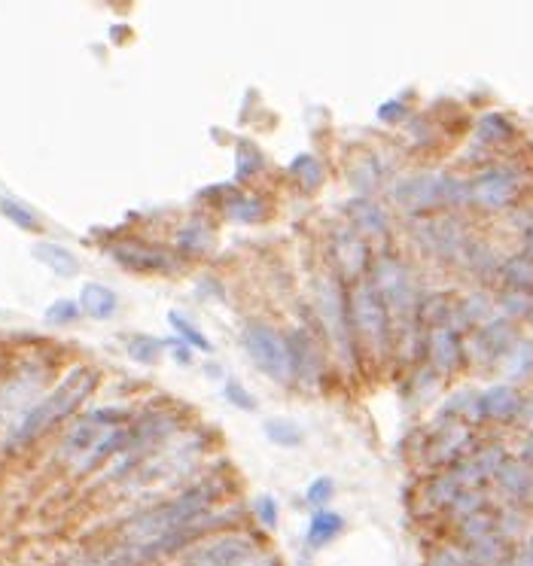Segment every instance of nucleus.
I'll list each match as a JSON object with an SVG mask.
<instances>
[{"label":"nucleus","instance_id":"e433bc0d","mask_svg":"<svg viewBox=\"0 0 533 566\" xmlns=\"http://www.w3.org/2000/svg\"><path fill=\"white\" fill-rule=\"evenodd\" d=\"M332 493H336V481L326 478V475H320V478H314V481L305 487V503L314 506V509H326V503L332 500Z\"/></svg>","mask_w":533,"mask_h":566},{"label":"nucleus","instance_id":"ea45409f","mask_svg":"<svg viewBox=\"0 0 533 566\" xmlns=\"http://www.w3.org/2000/svg\"><path fill=\"white\" fill-rule=\"evenodd\" d=\"M430 566H473V563H470V554L460 551V548H442L430 560Z\"/></svg>","mask_w":533,"mask_h":566},{"label":"nucleus","instance_id":"f8f14e48","mask_svg":"<svg viewBox=\"0 0 533 566\" xmlns=\"http://www.w3.org/2000/svg\"><path fill=\"white\" fill-rule=\"evenodd\" d=\"M329 247H332V262H336L339 277H348L354 283L366 277L372 265V247L363 235H357L348 223H339L332 229Z\"/></svg>","mask_w":533,"mask_h":566},{"label":"nucleus","instance_id":"4468645a","mask_svg":"<svg viewBox=\"0 0 533 566\" xmlns=\"http://www.w3.org/2000/svg\"><path fill=\"white\" fill-rule=\"evenodd\" d=\"M290 344V363H293V381H302L308 387H317L323 378V353L317 347V338L308 329H296L287 335Z\"/></svg>","mask_w":533,"mask_h":566},{"label":"nucleus","instance_id":"a18cd8bd","mask_svg":"<svg viewBox=\"0 0 533 566\" xmlns=\"http://www.w3.org/2000/svg\"><path fill=\"white\" fill-rule=\"evenodd\" d=\"M296 566H314V563H311V560H308V557H302V560H299V563H296Z\"/></svg>","mask_w":533,"mask_h":566},{"label":"nucleus","instance_id":"a878e982","mask_svg":"<svg viewBox=\"0 0 533 566\" xmlns=\"http://www.w3.org/2000/svg\"><path fill=\"white\" fill-rule=\"evenodd\" d=\"M460 490H463V487H460V481L454 478V472L445 469V472H439V475H433V478L427 481L424 500L430 503V509H451V503L457 500Z\"/></svg>","mask_w":533,"mask_h":566},{"label":"nucleus","instance_id":"473e14b6","mask_svg":"<svg viewBox=\"0 0 533 566\" xmlns=\"http://www.w3.org/2000/svg\"><path fill=\"white\" fill-rule=\"evenodd\" d=\"M0 214H4L13 226L25 229V232H40V220L31 207H25L16 198H0Z\"/></svg>","mask_w":533,"mask_h":566},{"label":"nucleus","instance_id":"ddd939ff","mask_svg":"<svg viewBox=\"0 0 533 566\" xmlns=\"http://www.w3.org/2000/svg\"><path fill=\"white\" fill-rule=\"evenodd\" d=\"M110 256L125 268V271H144V274H156V271H177L180 259L156 244L147 241H119L110 247Z\"/></svg>","mask_w":533,"mask_h":566},{"label":"nucleus","instance_id":"72a5a7b5","mask_svg":"<svg viewBox=\"0 0 533 566\" xmlns=\"http://www.w3.org/2000/svg\"><path fill=\"white\" fill-rule=\"evenodd\" d=\"M168 323L174 326V332H177V338L186 344V347H195V350H211V341H208V335L198 329L195 323H189L180 311H171L168 314Z\"/></svg>","mask_w":533,"mask_h":566},{"label":"nucleus","instance_id":"c03bdc74","mask_svg":"<svg viewBox=\"0 0 533 566\" xmlns=\"http://www.w3.org/2000/svg\"><path fill=\"white\" fill-rule=\"evenodd\" d=\"M521 566H533V536L527 539L524 545V554H521Z\"/></svg>","mask_w":533,"mask_h":566},{"label":"nucleus","instance_id":"1a4fd4ad","mask_svg":"<svg viewBox=\"0 0 533 566\" xmlns=\"http://www.w3.org/2000/svg\"><path fill=\"white\" fill-rule=\"evenodd\" d=\"M183 566H259V545L241 533H223L186 551Z\"/></svg>","mask_w":533,"mask_h":566},{"label":"nucleus","instance_id":"6ab92c4d","mask_svg":"<svg viewBox=\"0 0 533 566\" xmlns=\"http://www.w3.org/2000/svg\"><path fill=\"white\" fill-rule=\"evenodd\" d=\"M174 247L183 256H205L214 250V229L202 217H192L174 232Z\"/></svg>","mask_w":533,"mask_h":566},{"label":"nucleus","instance_id":"49530a36","mask_svg":"<svg viewBox=\"0 0 533 566\" xmlns=\"http://www.w3.org/2000/svg\"><path fill=\"white\" fill-rule=\"evenodd\" d=\"M530 320H533V317H530Z\"/></svg>","mask_w":533,"mask_h":566},{"label":"nucleus","instance_id":"2f4dec72","mask_svg":"<svg viewBox=\"0 0 533 566\" xmlns=\"http://www.w3.org/2000/svg\"><path fill=\"white\" fill-rule=\"evenodd\" d=\"M125 350H128V357L141 363V366H153L159 360V353L165 350V341L153 338V335H131L125 341Z\"/></svg>","mask_w":533,"mask_h":566},{"label":"nucleus","instance_id":"20e7f679","mask_svg":"<svg viewBox=\"0 0 533 566\" xmlns=\"http://www.w3.org/2000/svg\"><path fill=\"white\" fill-rule=\"evenodd\" d=\"M369 283L378 290L390 320H393V332L418 323V308H421V290L412 277V268L399 259L396 253H378L372 256L369 265Z\"/></svg>","mask_w":533,"mask_h":566},{"label":"nucleus","instance_id":"a19ab883","mask_svg":"<svg viewBox=\"0 0 533 566\" xmlns=\"http://www.w3.org/2000/svg\"><path fill=\"white\" fill-rule=\"evenodd\" d=\"M403 116H406V104L403 101H387V104L378 107V119L381 122H399Z\"/></svg>","mask_w":533,"mask_h":566},{"label":"nucleus","instance_id":"aec40b11","mask_svg":"<svg viewBox=\"0 0 533 566\" xmlns=\"http://www.w3.org/2000/svg\"><path fill=\"white\" fill-rule=\"evenodd\" d=\"M119 308L116 290H110L107 283H86L80 290V311L92 320H110Z\"/></svg>","mask_w":533,"mask_h":566},{"label":"nucleus","instance_id":"58836bf2","mask_svg":"<svg viewBox=\"0 0 533 566\" xmlns=\"http://www.w3.org/2000/svg\"><path fill=\"white\" fill-rule=\"evenodd\" d=\"M256 518L269 530L278 527V503H275V497H269V493H265V497L256 500Z\"/></svg>","mask_w":533,"mask_h":566},{"label":"nucleus","instance_id":"f3484780","mask_svg":"<svg viewBox=\"0 0 533 566\" xmlns=\"http://www.w3.org/2000/svg\"><path fill=\"white\" fill-rule=\"evenodd\" d=\"M427 357L436 375L457 372L463 363V338L451 326H433L427 329Z\"/></svg>","mask_w":533,"mask_h":566},{"label":"nucleus","instance_id":"f03ea898","mask_svg":"<svg viewBox=\"0 0 533 566\" xmlns=\"http://www.w3.org/2000/svg\"><path fill=\"white\" fill-rule=\"evenodd\" d=\"M95 381H98V375L92 369H86V366L74 369L43 402H37L34 408H28L22 414V420L16 423L13 433H10V448L31 445L34 439H40V433H46L52 427V423L71 417L80 408V402L92 393Z\"/></svg>","mask_w":533,"mask_h":566},{"label":"nucleus","instance_id":"c9c22d12","mask_svg":"<svg viewBox=\"0 0 533 566\" xmlns=\"http://www.w3.org/2000/svg\"><path fill=\"white\" fill-rule=\"evenodd\" d=\"M80 302H71V299H58L46 308V323L52 326H68V323H77L80 320Z\"/></svg>","mask_w":533,"mask_h":566},{"label":"nucleus","instance_id":"4c0bfd02","mask_svg":"<svg viewBox=\"0 0 533 566\" xmlns=\"http://www.w3.org/2000/svg\"><path fill=\"white\" fill-rule=\"evenodd\" d=\"M223 396H226L235 408H241V411H256V399H253L250 390H247L244 384H238V381H226Z\"/></svg>","mask_w":533,"mask_h":566},{"label":"nucleus","instance_id":"37998d69","mask_svg":"<svg viewBox=\"0 0 533 566\" xmlns=\"http://www.w3.org/2000/svg\"><path fill=\"white\" fill-rule=\"evenodd\" d=\"M521 253L533 259V223L521 232Z\"/></svg>","mask_w":533,"mask_h":566},{"label":"nucleus","instance_id":"6e6552de","mask_svg":"<svg viewBox=\"0 0 533 566\" xmlns=\"http://www.w3.org/2000/svg\"><path fill=\"white\" fill-rule=\"evenodd\" d=\"M412 235L421 250L433 253L436 259L454 262V265L463 262L466 247L473 244L470 232H466V226L457 217H421Z\"/></svg>","mask_w":533,"mask_h":566},{"label":"nucleus","instance_id":"39448f33","mask_svg":"<svg viewBox=\"0 0 533 566\" xmlns=\"http://www.w3.org/2000/svg\"><path fill=\"white\" fill-rule=\"evenodd\" d=\"M390 198L399 210H406L412 217H424L436 207H457L470 201V183L445 174V171H421L399 177L390 186Z\"/></svg>","mask_w":533,"mask_h":566},{"label":"nucleus","instance_id":"4be33fe9","mask_svg":"<svg viewBox=\"0 0 533 566\" xmlns=\"http://www.w3.org/2000/svg\"><path fill=\"white\" fill-rule=\"evenodd\" d=\"M500 280H503L506 290L530 293V296H533V259L524 256V253L506 256V259L500 262Z\"/></svg>","mask_w":533,"mask_h":566},{"label":"nucleus","instance_id":"0eeeda50","mask_svg":"<svg viewBox=\"0 0 533 566\" xmlns=\"http://www.w3.org/2000/svg\"><path fill=\"white\" fill-rule=\"evenodd\" d=\"M241 344L247 350L250 363L278 384H290L293 381V363H290V344L287 335L269 323L250 320L241 329Z\"/></svg>","mask_w":533,"mask_h":566},{"label":"nucleus","instance_id":"393cba45","mask_svg":"<svg viewBox=\"0 0 533 566\" xmlns=\"http://www.w3.org/2000/svg\"><path fill=\"white\" fill-rule=\"evenodd\" d=\"M34 256L46 265V268H52L58 277H74L77 271H80V262H77V256L64 247V244H55V241H40V244H34Z\"/></svg>","mask_w":533,"mask_h":566},{"label":"nucleus","instance_id":"cd10ccee","mask_svg":"<svg viewBox=\"0 0 533 566\" xmlns=\"http://www.w3.org/2000/svg\"><path fill=\"white\" fill-rule=\"evenodd\" d=\"M503 363V372L512 378V381H521L533 372V341L530 338H518L509 350L506 357L500 360Z\"/></svg>","mask_w":533,"mask_h":566},{"label":"nucleus","instance_id":"7ed1b4c3","mask_svg":"<svg viewBox=\"0 0 533 566\" xmlns=\"http://www.w3.org/2000/svg\"><path fill=\"white\" fill-rule=\"evenodd\" d=\"M348 317L357 350H363L369 360L381 363L393 353V320L378 296V290L369 283V277L357 280L348 293Z\"/></svg>","mask_w":533,"mask_h":566},{"label":"nucleus","instance_id":"dca6fc26","mask_svg":"<svg viewBox=\"0 0 533 566\" xmlns=\"http://www.w3.org/2000/svg\"><path fill=\"white\" fill-rule=\"evenodd\" d=\"M345 223H348L357 235H363L366 241H372V238H387V232H390L387 210H384L375 198H369V195H354V198L345 204Z\"/></svg>","mask_w":533,"mask_h":566},{"label":"nucleus","instance_id":"2eb2a0df","mask_svg":"<svg viewBox=\"0 0 533 566\" xmlns=\"http://www.w3.org/2000/svg\"><path fill=\"white\" fill-rule=\"evenodd\" d=\"M521 402H524V396L518 393V387H512V384H494V387L476 393L473 417H476V420L509 423V420H518Z\"/></svg>","mask_w":533,"mask_h":566},{"label":"nucleus","instance_id":"79ce46f5","mask_svg":"<svg viewBox=\"0 0 533 566\" xmlns=\"http://www.w3.org/2000/svg\"><path fill=\"white\" fill-rule=\"evenodd\" d=\"M165 347H171L174 360H177L180 366H189V363H192V347H186L180 338H165Z\"/></svg>","mask_w":533,"mask_h":566},{"label":"nucleus","instance_id":"bb28decb","mask_svg":"<svg viewBox=\"0 0 533 566\" xmlns=\"http://www.w3.org/2000/svg\"><path fill=\"white\" fill-rule=\"evenodd\" d=\"M262 430H265V439H269L272 445H278V448H299L305 442L302 427L290 417H269L262 423Z\"/></svg>","mask_w":533,"mask_h":566},{"label":"nucleus","instance_id":"5701e85b","mask_svg":"<svg viewBox=\"0 0 533 566\" xmlns=\"http://www.w3.org/2000/svg\"><path fill=\"white\" fill-rule=\"evenodd\" d=\"M345 530V518L332 509H317L308 521V533H305V542L308 548H323L336 539L339 533Z\"/></svg>","mask_w":533,"mask_h":566},{"label":"nucleus","instance_id":"f257e3e1","mask_svg":"<svg viewBox=\"0 0 533 566\" xmlns=\"http://www.w3.org/2000/svg\"><path fill=\"white\" fill-rule=\"evenodd\" d=\"M220 493H223V487L217 481H202V484H192V487L180 490L177 497H171V500L159 503L156 509L128 521V527H125L128 545H147L165 533H174L198 518H205L214 509V503L220 500Z\"/></svg>","mask_w":533,"mask_h":566},{"label":"nucleus","instance_id":"b1692460","mask_svg":"<svg viewBox=\"0 0 533 566\" xmlns=\"http://www.w3.org/2000/svg\"><path fill=\"white\" fill-rule=\"evenodd\" d=\"M223 214H226L229 223L250 226V223H262L265 220V204L256 195H250V192H235V195L226 198Z\"/></svg>","mask_w":533,"mask_h":566},{"label":"nucleus","instance_id":"9d476101","mask_svg":"<svg viewBox=\"0 0 533 566\" xmlns=\"http://www.w3.org/2000/svg\"><path fill=\"white\" fill-rule=\"evenodd\" d=\"M476 442H473V427L463 417H442L436 423V430L430 436L427 445V463L433 466H454L460 463L466 454H473Z\"/></svg>","mask_w":533,"mask_h":566},{"label":"nucleus","instance_id":"412c9836","mask_svg":"<svg viewBox=\"0 0 533 566\" xmlns=\"http://www.w3.org/2000/svg\"><path fill=\"white\" fill-rule=\"evenodd\" d=\"M500 256H497V250L491 247V244H485V241H473L470 247H466V253H463V268L466 271H473L479 280H494V277H500Z\"/></svg>","mask_w":533,"mask_h":566},{"label":"nucleus","instance_id":"9b49d317","mask_svg":"<svg viewBox=\"0 0 533 566\" xmlns=\"http://www.w3.org/2000/svg\"><path fill=\"white\" fill-rule=\"evenodd\" d=\"M521 186H524V177L518 168H509V165L485 168L476 180H470V201L488 210L509 207L521 195Z\"/></svg>","mask_w":533,"mask_h":566},{"label":"nucleus","instance_id":"c756f323","mask_svg":"<svg viewBox=\"0 0 533 566\" xmlns=\"http://www.w3.org/2000/svg\"><path fill=\"white\" fill-rule=\"evenodd\" d=\"M290 174L299 180V186H302L305 192L320 189V183H323V177H326V171H323L320 159H317V156H311V153L296 156V159L290 162Z\"/></svg>","mask_w":533,"mask_h":566},{"label":"nucleus","instance_id":"c85d7f7f","mask_svg":"<svg viewBox=\"0 0 533 566\" xmlns=\"http://www.w3.org/2000/svg\"><path fill=\"white\" fill-rule=\"evenodd\" d=\"M476 137H479V144H485V147L503 144V140L512 137L509 116H503V113H485V116H479L476 119Z\"/></svg>","mask_w":533,"mask_h":566},{"label":"nucleus","instance_id":"a211bd4d","mask_svg":"<svg viewBox=\"0 0 533 566\" xmlns=\"http://www.w3.org/2000/svg\"><path fill=\"white\" fill-rule=\"evenodd\" d=\"M494 481H497V487H500V493L506 500L524 503L533 493V466H527L524 460H509L506 457V463L497 469Z\"/></svg>","mask_w":533,"mask_h":566},{"label":"nucleus","instance_id":"f704fd0d","mask_svg":"<svg viewBox=\"0 0 533 566\" xmlns=\"http://www.w3.org/2000/svg\"><path fill=\"white\" fill-rule=\"evenodd\" d=\"M235 168H238V180H247L253 174L262 171V153L259 147H253L250 140H238L235 147Z\"/></svg>","mask_w":533,"mask_h":566},{"label":"nucleus","instance_id":"7c9ffc66","mask_svg":"<svg viewBox=\"0 0 533 566\" xmlns=\"http://www.w3.org/2000/svg\"><path fill=\"white\" fill-rule=\"evenodd\" d=\"M494 311L506 320H521V317H533V296L530 293H515V290H503L494 299Z\"/></svg>","mask_w":533,"mask_h":566},{"label":"nucleus","instance_id":"423d86ee","mask_svg":"<svg viewBox=\"0 0 533 566\" xmlns=\"http://www.w3.org/2000/svg\"><path fill=\"white\" fill-rule=\"evenodd\" d=\"M314 293H317V314H320V323L329 335L332 350L339 353L345 369H354L357 366V344H354V332H351L348 293L342 287V277L336 271L323 274L314 283Z\"/></svg>","mask_w":533,"mask_h":566}]
</instances>
